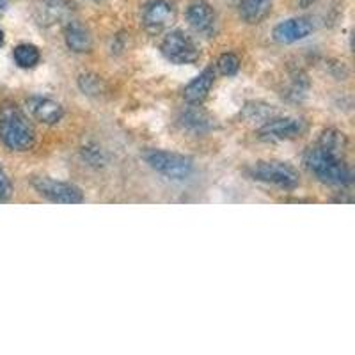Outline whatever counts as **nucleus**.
<instances>
[{"label":"nucleus","instance_id":"1","mask_svg":"<svg viewBox=\"0 0 355 355\" xmlns=\"http://www.w3.org/2000/svg\"><path fill=\"white\" fill-rule=\"evenodd\" d=\"M0 141L11 151L33 150L36 132L15 101L0 103Z\"/></svg>","mask_w":355,"mask_h":355},{"label":"nucleus","instance_id":"2","mask_svg":"<svg viewBox=\"0 0 355 355\" xmlns=\"http://www.w3.org/2000/svg\"><path fill=\"white\" fill-rule=\"evenodd\" d=\"M304 164L322 183L332 187H347L354 182V173L345 162V158L323 151L318 146H313L304 155Z\"/></svg>","mask_w":355,"mask_h":355},{"label":"nucleus","instance_id":"3","mask_svg":"<svg viewBox=\"0 0 355 355\" xmlns=\"http://www.w3.org/2000/svg\"><path fill=\"white\" fill-rule=\"evenodd\" d=\"M249 174L256 182L279 187L283 190H293L300 185V174L291 164L283 160H259L252 164Z\"/></svg>","mask_w":355,"mask_h":355},{"label":"nucleus","instance_id":"4","mask_svg":"<svg viewBox=\"0 0 355 355\" xmlns=\"http://www.w3.org/2000/svg\"><path fill=\"white\" fill-rule=\"evenodd\" d=\"M142 157L155 173L174 180V182H183L194 173V160L185 155L174 153V151L148 150L144 151Z\"/></svg>","mask_w":355,"mask_h":355},{"label":"nucleus","instance_id":"5","mask_svg":"<svg viewBox=\"0 0 355 355\" xmlns=\"http://www.w3.org/2000/svg\"><path fill=\"white\" fill-rule=\"evenodd\" d=\"M162 55L173 64H194L201 57L198 43L183 31H171L162 40L160 44Z\"/></svg>","mask_w":355,"mask_h":355},{"label":"nucleus","instance_id":"6","mask_svg":"<svg viewBox=\"0 0 355 355\" xmlns=\"http://www.w3.org/2000/svg\"><path fill=\"white\" fill-rule=\"evenodd\" d=\"M33 187L41 198L57 205H80L84 202V192L69 182H61L49 176H34Z\"/></svg>","mask_w":355,"mask_h":355},{"label":"nucleus","instance_id":"7","mask_svg":"<svg viewBox=\"0 0 355 355\" xmlns=\"http://www.w3.org/2000/svg\"><path fill=\"white\" fill-rule=\"evenodd\" d=\"M306 130L302 119L297 117H270L258 128V139L261 142H284L300 137Z\"/></svg>","mask_w":355,"mask_h":355},{"label":"nucleus","instance_id":"8","mask_svg":"<svg viewBox=\"0 0 355 355\" xmlns=\"http://www.w3.org/2000/svg\"><path fill=\"white\" fill-rule=\"evenodd\" d=\"M176 18V9L169 0H150L142 9V27L148 34H162Z\"/></svg>","mask_w":355,"mask_h":355},{"label":"nucleus","instance_id":"9","mask_svg":"<svg viewBox=\"0 0 355 355\" xmlns=\"http://www.w3.org/2000/svg\"><path fill=\"white\" fill-rule=\"evenodd\" d=\"M25 107H27L28 116L41 125L53 126L61 123L62 117H64V107L52 98L31 96L25 101Z\"/></svg>","mask_w":355,"mask_h":355},{"label":"nucleus","instance_id":"10","mask_svg":"<svg viewBox=\"0 0 355 355\" xmlns=\"http://www.w3.org/2000/svg\"><path fill=\"white\" fill-rule=\"evenodd\" d=\"M313 31H315V25H313L309 18H288V20L275 25L274 31H272V37L279 44H293L309 37Z\"/></svg>","mask_w":355,"mask_h":355},{"label":"nucleus","instance_id":"11","mask_svg":"<svg viewBox=\"0 0 355 355\" xmlns=\"http://www.w3.org/2000/svg\"><path fill=\"white\" fill-rule=\"evenodd\" d=\"M187 21L198 34L211 36L217 25V15L206 0H194L187 8Z\"/></svg>","mask_w":355,"mask_h":355},{"label":"nucleus","instance_id":"12","mask_svg":"<svg viewBox=\"0 0 355 355\" xmlns=\"http://www.w3.org/2000/svg\"><path fill=\"white\" fill-rule=\"evenodd\" d=\"M215 84V69L206 68L199 73L198 77L192 78L189 84L183 89V100L189 103V105H201L202 101L208 98L211 87Z\"/></svg>","mask_w":355,"mask_h":355},{"label":"nucleus","instance_id":"13","mask_svg":"<svg viewBox=\"0 0 355 355\" xmlns=\"http://www.w3.org/2000/svg\"><path fill=\"white\" fill-rule=\"evenodd\" d=\"M71 15V4L66 0H44L37 8V21L43 27H52V25L68 24V18Z\"/></svg>","mask_w":355,"mask_h":355},{"label":"nucleus","instance_id":"14","mask_svg":"<svg viewBox=\"0 0 355 355\" xmlns=\"http://www.w3.org/2000/svg\"><path fill=\"white\" fill-rule=\"evenodd\" d=\"M64 43L71 52L87 53L93 49V36L84 24L69 20L64 25Z\"/></svg>","mask_w":355,"mask_h":355},{"label":"nucleus","instance_id":"15","mask_svg":"<svg viewBox=\"0 0 355 355\" xmlns=\"http://www.w3.org/2000/svg\"><path fill=\"white\" fill-rule=\"evenodd\" d=\"M178 123L183 130L192 133H206L214 128V119L198 105H190L189 109L183 110L178 117Z\"/></svg>","mask_w":355,"mask_h":355},{"label":"nucleus","instance_id":"16","mask_svg":"<svg viewBox=\"0 0 355 355\" xmlns=\"http://www.w3.org/2000/svg\"><path fill=\"white\" fill-rule=\"evenodd\" d=\"M316 146L322 148L323 151H327V153L345 158L348 151V137L347 133H343L341 130L327 128L320 133Z\"/></svg>","mask_w":355,"mask_h":355},{"label":"nucleus","instance_id":"17","mask_svg":"<svg viewBox=\"0 0 355 355\" xmlns=\"http://www.w3.org/2000/svg\"><path fill=\"white\" fill-rule=\"evenodd\" d=\"M274 0H242L240 2V17L245 24L258 25L272 11Z\"/></svg>","mask_w":355,"mask_h":355},{"label":"nucleus","instance_id":"18","mask_svg":"<svg viewBox=\"0 0 355 355\" xmlns=\"http://www.w3.org/2000/svg\"><path fill=\"white\" fill-rule=\"evenodd\" d=\"M12 59H15L18 68L33 69L36 68L41 61L40 49L31 43H21L18 44V46H15V50H12Z\"/></svg>","mask_w":355,"mask_h":355},{"label":"nucleus","instance_id":"19","mask_svg":"<svg viewBox=\"0 0 355 355\" xmlns=\"http://www.w3.org/2000/svg\"><path fill=\"white\" fill-rule=\"evenodd\" d=\"M274 116L275 110L272 109V105L263 103V101H249L242 109V117L247 123H261L263 125V123L268 121Z\"/></svg>","mask_w":355,"mask_h":355},{"label":"nucleus","instance_id":"20","mask_svg":"<svg viewBox=\"0 0 355 355\" xmlns=\"http://www.w3.org/2000/svg\"><path fill=\"white\" fill-rule=\"evenodd\" d=\"M80 157L89 167H94V169H101V167H105L107 162H109L107 151L103 150V148H101L98 142H93V141L82 146Z\"/></svg>","mask_w":355,"mask_h":355},{"label":"nucleus","instance_id":"21","mask_svg":"<svg viewBox=\"0 0 355 355\" xmlns=\"http://www.w3.org/2000/svg\"><path fill=\"white\" fill-rule=\"evenodd\" d=\"M78 89L85 96H101L107 91V85L103 78L94 75V73H82L77 80Z\"/></svg>","mask_w":355,"mask_h":355},{"label":"nucleus","instance_id":"22","mask_svg":"<svg viewBox=\"0 0 355 355\" xmlns=\"http://www.w3.org/2000/svg\"><path fill=\"white\" fill-rule=\"evenodd\" d=\"M240 64H242L240 57L233 52L222 53L217 61L218 71H220L224 77H234V75L240 71Z\"/></svg>","mask_w":355,"mask_h":355},{"label":"nucleus","instance_id":"23","mask_svg":"<svg viewBox=\"0 0 355 355\" xmlns=\"http://www.w3.org/2000/svg\"><path fill=\"white\" fill-rule=\"evenodd\" d=\"M307 89H309V82H307L306 75L299 73V75H293V77L290 78V85H288L286 96L293 101H299L306 96Z\"/></svg>","mask_w":355,"mask_h":355},{"label":"nucleus","instance_id":"24","mask_svg":"<svg viewBox=\"0 0 355 355\" xmlns=\"http://www.w3.org/2000/svg\"><path fill=\"white\" fill-rule=\"evenodd\" d=\"M12 194V185L6 171L0 166V201H8Z\"/></svg>","mask_w":355,"mask_h":355},{"label":"nucleus","instance_id":"25","mask_svg":"<svg viewBox=\"0 0 355 355\" xmlns=\"http://www.w3.org/2000/svg\"><path fill=\"white\" fill-rule=\"evenodd\" d=\"M6 8H8V0H0V17L6 12Z\"/></svg>","mask_w":355,"mask_h":355},{"label":"nucleus","instance_id":"26","mask_svg":"<svg viewBox=\"0 0 355 355\" xmlns=\"http://www.w3.org/2000/svg\"><path fill=\"white\" fill-rule=\"evenodd\" d=\"M316 0H300V6H302V8H309V6H313Z\"/></svg>","mask_w":355,"mask_h":355},{"label":"nucleus","instance_id":"27","mask_svg":"<svg viewBox=\"0 0 355 355\" xmlns=\"http://www.w3.org/2000/svg\"><path fill=\"white\" fill-rule=\"evenodd\" d=\"M4 41H6V36H4V31L0 28V49L4 46Z\"/></svg>","mask_w":355,"mask_h":355},{"label":"nucleus","instance_id":"28","mask_svg":"<svg viewBox=\"0 0 355 355\" xmlns=\"http://www.w3.org/2000/svg\"><path fill=\"white\" fill-rule=\"evenodd\" d=\"M93 2H103V0H93Z\"/></svg>","mask_w":355,"mask_h":355}]
</instances>
